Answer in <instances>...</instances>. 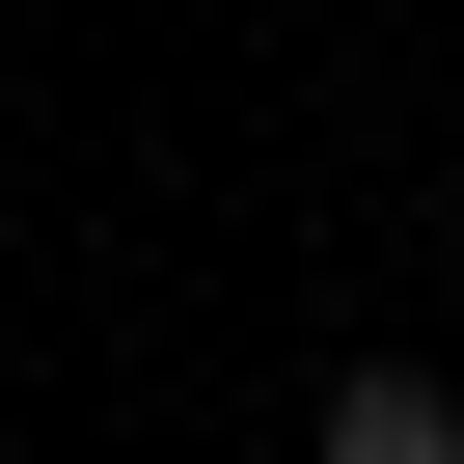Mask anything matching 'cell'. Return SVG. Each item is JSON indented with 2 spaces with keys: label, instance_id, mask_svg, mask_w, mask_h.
<instances>
[{
  "label": "cell",
  "instance_id": "6da1fadb",
  "mask_svg": "<svg viewBox=\"0 0 464 464\" xmlns=\"http://www.w3.org/2000/svg\"><path fill=\"white\" fill-rule=\"evenodd\" d=\"M328 464H464V382L437 355H328Z\"/></svg>",
  "mask_w": 464,
  "mask_h": 464
}]
</instances>
